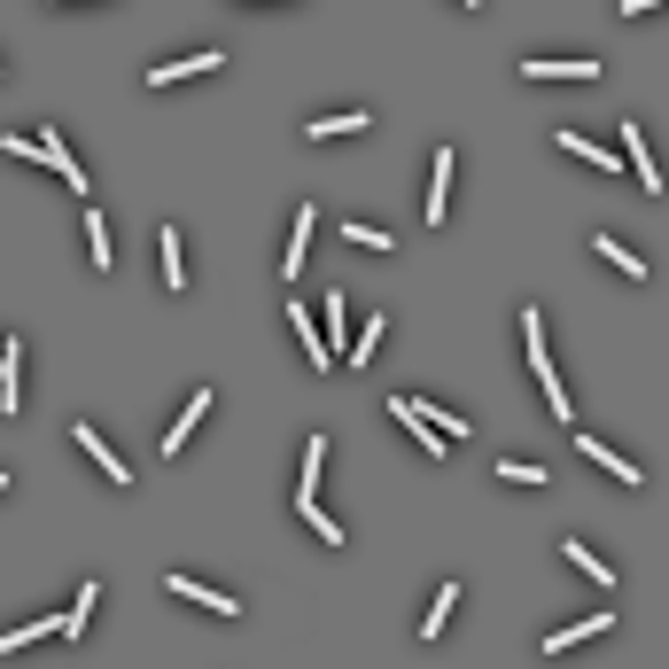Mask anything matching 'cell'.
<instances>
[{
  "label": "cell",
  "mask_w": 669,
  "mask_h": 669,
  "mask_svg": "<svg viewBox=\"0 0 669 669\" xmlns=\"http://www.w3.org/2000/svg\"><path fill=\"white\" fill-rule=\"evenodd\" d=\"M522 78H530V87H592L600 63H592V55H530Z\"/></svg>",
  "instance_id": "2"
},
{
  "label": "cell",
  "mask_w": 669,
  "mask_h": 669,
  "mask_svg": "<svg viewBox=\"0 0 669 669\" xmlns=\"http://www.w3.org/2000/svg\"><path fill=\"white\" fill-rule=\"evenodd\" d=\"M55 9H78V0H55Z\"/></svg>",
  "instance_id": "32"
},
{
  "label": "cell",
  "mask_w": 669,
  "mask_h": 669,
  "mask_svg": "<svg viewBox=\"0 0 669 669\" xmlns=\"http://www.w3.org/2000/svg\"><path fill=\"white\" fill-rule=\"evenodd\" d=\"M319 467H327V436H311V444H304V475H296V498H311V490H319Z\"/></svg>",
  "instance_id": "25"
},
{
  "label": "cell",
  "mask_w": 669,
  "mask_h": 669,
  "mask_svg": "<svg viewBox=\"0 0 669 669\" xmlns=\"http://www.w3.org/2000/svg\"><path fill=\"white\" fill-rule=\"evenodd\" d=\"M623 148H631L623 163L646 180V195H661V163H654V148H646V125H623Z\"/></svg>",
  "instance_id": "9"
},
{
  "label": "cell",
  "mask_w": 669,
  "mask_h": 669,
  "mask_svg": "<svg viewBox=\"0 0 669 669\" xmlns=\"http://www.w3.org/2000/svg\"><path fill=\"white\" fill-rule=\"evenodd\" d=\"M452 218V148H436V172H429V226Z\"/></svg>",
  "instance_id": "13"
},
{
  "label": "cell",
  "mask_w": 669,
  "mask_h": 669,
  "mask_svg": "<svg viewBox=\"0 0 669 669\" xmlns=\"http://www.w3.org/2000/svg\"><path fill=\"white\" fill-rule=\"evenodd\" d=\"M608 631H615V615L600 608V615H583V623H568V631H553V638H545L537 654H568V646H583V638H608Z\"/></svg>",
  "instance_id": "12"
},
{
  "label": "cell",
  "mask_w": 669,
  "mask_h": 669,
  "mask_svg": "<svg viewBox=\"0 0 669 669\" xmlns=\"http://www.w3.org/2000/svg\"><path fill=\"white\" fill-rule=\"evenodd\" d=\"M296 514L311 522V537H319V545H343V522H334V514H319V498H296Z\"/></svg>",
  "instance_id": "24"
},
{
  "label": "cell",
  "mask_w": 669,
  "mask_h": 669,
  "mask_svg": "<svg viewBox=\"0 0 669 669\" xmlns=\"http://www.w3.org/2000/svg\"><path fill=\"white\" fill-rule=\"evenodd\" d=\"M452 608H460V583H436V600H429V615H421V638H436V631L452 623Z\"/></svg>",
  "instance_id": "21"
},
{
  "label": "cell",
  "mask_w": 669,
  "mask_h": 669,
  "mask_svg": "<svg viewBox=\"0 0 669 669\" xmlns=\"http://www.w3.org/2000/svg\"><path fill=\"white\" fill-rule=\"evenodd\" d=\"M87 258H94V273H110V226H102V211H87Z\"/></svg>",
  "instance_id": "26"
},
{
  "label": "cell",
  "mask_w": 669,
  "mask_h": 669,
  "mask_svg": "<svg viewBox=\"0 0 669 669\" xmlns=\"http://www.w3.org/2000/svg\"><path fill=\"white\" fill-rule=\"evenodd\" d=\"M553 148H568V156H583V163H600V172H615V148H592V140H583V133H553Z\"/></svg>",
  "instance_id": "20"
},
{
  "label": "cell",
  "mask_w": 669,
  "mask_h": 669,
  "mask_svg": "<svg viewBox=\"0 0 669 669\" xmlns=\"http://www.w3.org/2000/svg\"><path fill=\"white\" fill-rule=\"evenodd\" d=\"M70 444H78V452H87V460H94V467H102V475H110L117 490L133 483V460H117V452L102 444V429H94V421H78V429H70Z\"/></svg>",
  "instance_id": "5"
},
{
  "label": "cell",
  "mask_w": 669,
  "mask_h": 669,
  "mask_svg": "<svg viewBox=\"0 0 669 669\" xmlns=\"http://www.w3.org/2000/svg\"><path fill=\"white\" fill-rule=\"evenodd\" d=\"M288 327L304 334V359H311V366L327 374V366H334V343H327V334H311V311H304V304H288Z\"/></svg>",
  "instance_id": "14"
},
{
  "label": "cell",
  "mask_w": 669,
  "mask_h": 669,
  "mask_svg": "<svg viewBox=\"0 0 669 669\" xmlns=\"http://www.w3.org/2000/svg\"><path fill=\"white\" fill-rule=\"evenodd\" d=\"M218 63H226L218 47H203V55H180V63H156V70H148V87H180V78H203V70H218Z\"/></svg>",
  "instance_id": "7"
},
{
  "label": "cell",
  "mask_w": 669,
  "mask_h": 669,
  "mask_svg": "<svg viewBox=\"0 0 669 669\" xmlns=\"http://www.w3.org/2000/svg\"><path fill=\"white\" fill-rule=\"evenodd\" d=\"M592 249H600V258H608V265H615L623 281H646V258H638V249H623L615 234H592Z\"/></svg>",
  "instance_id": "15"
},
{
  "label": "cell",
  "mask_w": 669,
  "mask_h": 669,
  "mask_svg": "<svg viewBox=\"0 0 669 669\" xmlns=\"http://www.w3.org/2000/svg\"><path fill=\"white\" fill-rule=\"evenodd\" d=\"M576 452H583V460H600L615 483H646V467H638V460H623V452H615V444H600V436H576Z\"/></svg>",
  "instance_id": "11"
},
{
  "label": "cell",
  "mask_w": 669,
  "mask_h": 669,
  "mask_svg": "<svg viewBox=\"0 0 669 669\" xmlns=\"http://www.w3.org/2000/svg\"><path fill=\"white\" fill-rule=\"evenodd\" d=\"M311 226H319V203H296V218H288V249H281V273H304V241H311Z\"/></svg>",
  "instance_id": "10"
},
{
  "label": "cell",
  "mask_w": 669,
  "mask_h": 669,
  "mask_svg": "<svg viewBox=\"0 0 669 669\" xmlns=\"http://www.w3.org/2000/svg\"><path fill=\"white\" fill-rule=\"evenodd\" d=\"M460 9H483V0H460Z\"/></svg>",
  "instance_id": "31"
},
{
  "label": "cell",
  "mask_w": 669,
  "mask_h": 669,
  "mask_svg": "<svg viewBox=\"0 0 669 669\" xmlns=\"http://www.w3.org/2000/svg\"><path fill=\"white\" fill-rule=\"evenodd\" d=\"M39 638H63V623H55V615H39V623H16V631H0V654H24V646H39Z\"/></svg>",
  "instance_id": "16"
},
{
  "label": "cell",
  "mask_w": 669,
  "mask_h": 669,
  "mask_svg": "<svg viewBox=\"0 0 669 669\" xmlns=\"http://www.w3.org/2000/svg\"><path fill=\"white\" fill-rule=\"evenodd\" d=\"M234 9H265V0H234Z\"/></svg>",
  "instance_id": "29"
},
{
  "label": "cell",
  "mask_w": 669,
  "mask_h": 669,
  "mask_svg": "<svg viewBox=\"0 0 669 669\" xmlns=\"http://www.w3.org/2000/svg\"><path fill=\"white\" fill-rule=\"evenodd\" d=\"M366 125H374L366 110H343V117H311L304 133H311V140H334V133H366Z\"/></svg>",
  "instance_id": "22"
},
{
  "label": "cell",
  "mask_w": 669,
  "mask_h": 669,
  "mask_svg": "<svg viewBox=\"0 0 669 669\" xmlns=\"http://www.w3.org/2000/svg\"><path fill=\"white\" fill-rule=\"evenodd\" d=\"M498 483H545V467H537V460H522V452H514V460H498Z\"/></svg>",
  "instance_id": "27"
},
{
  "label": "cell",
  "mask_w": 669,
  "mask_h": 669,
  "mask_svg": "<svg viewBox=\"0 0 669 669\" xmlns=\"http://www.w3.org/2000/svg\"><path fill=\"white\" fill-rule=\"evenodd\" d=\"M343 241H351V249H374V258H389V249H397V241H389L382 226H366V218H343Z\"/></svg>",
  "instance_id": "23"
},
{
  "label": "cell",
  "mask_w": 669,
  "mask_h": 669,
  "mask_svg": "<svg viewBox=\"0 0 669 669\" xmlns=\"http://www.w3.org/2000/svg\"><path fill=\"white\" fill-rule=\"evenodd\" d=\"M0 412H24V334H9V343H0Z\"/></svg>",
  "instance_id": "4"
},
{
  "label": "cell",
  "mask_w": 669,
  "mask_h": 669,
  "mask_svg": "<svg viewBox=\"0 0 669 669\" xmlns=\"http://www.w3.org/2000/svg\"><path fill=\"white\" fill-rule=\"evenodd\" d=\"M94 600H102V583H78V600H70V615H63V638H87V623H94Z\"/></svg>",
  "instance_id": "19"
},
{
  "label": "cell",
  "mask_w": 669,
  "mask_h": 669,
  "mask_svg": "<svg viewBox=\"0 0 669 669\" xmlns=\"http://www.w3.org/2000/svg\"><path fill=\"white\" fill-rule=\"evenodd\" d=\"M32 163H47L55 180H70L78 195H87V163H78V156L63 148V133H55V125H47V133H32Z\"/></svg>",
  "instance_id": "3"
},
{
  "label": "cell",
  "mask_w": 669,
  "mask_h": 669,
  "mask_svg": "<svg viewBox=\"0 0 669 669\" xmlns=\"http://www.w3.org/2000/svg\"><path fill=\"white\" fill-rule=\"evenodd\" d=\"M560 560H568V568H583V583H615V568H608L600 553H583V537H568V545H560Z\"/></svg>",
  "instance_id": "18"
},
{
  "label": "cell",
  "mask_w": 669,
  "mask_h": 669,
  "mask_svg": "<svg viewBox=\"0 0 669 669\" xmlns=\"http://www.w3.org/2000/svg\"><path fill=\"white\" fill-rule=\"evenodd\" d=\"M156 258H163V288H188V258H180V234L172 226L156 234Z\"/></svg>",
  "instance_id": "17"
},
{
  "label": "cell",
  "mask_w": 669,
  "mask_h": 669,
  "mask_svg": "<svg viewBox=\"0 0 669 669\" xmlns=\"http://www.w3.org/2000/svg\"><path fill=\"white\" fill-rule=\"evenodd\" d=\"M646 9H669V0H623V16H646Z\"/></svg>",
  "instance_id": "28"
},
{
  "label": "cell",
  "mask_w": 669,
  "mask_h": 669,
  "mask_svg": "<svg viewBox=\"0 0 669 669\" xmlns=\"http://www.w3.org/2000/svg\"><path fill=\"white\" fill-rule=\"evenodd\" d=\"M203 412H211V389H195V397L180 405V421H172V429H163V452H172V460H180V452H188V436L203 429Z\"/></svg>",
  "instance_id": "8"
},
{
  "label": "cell",
  "mask_w": 669,
  "mask_h": 669,
  "mask_svg": "<svg viewBox=\"0 0 669 669\" xmlns=\"http://www.w3.org/2000/svg\"><path fill=\"white\" fill-rule=\"evenodd\" d=\"M0 490H9V467H0Z\"/></svg>",
  "instance_id": "30"
},
{
  "label": "cell",
  "mask_w": 669,
  "mask_h": 669,
  "mask_svg": "<svg viewBox=\"0 0 669 669\" xmlns=\"http://www.w3.org/2000/svg\"><path fill=\"white\" fill-rule=\"evenodd\" d=\"M522 359H530V374H537L545 405L568 421V397H560V374H553V351H545V319H537V304H522Z\"/></svg>",
  "instance_id": "1"
},
{
  "label": "cell",
  "mask_w": 669,
  "mask_h": 669,
  "mask_svg": "<svg viewBox=\"0 0 669 669\" xmlns=\"http://www.w3.org/2000/svg\"><path fill=\"white\" fill-rule=\"evenodd\" d=\"M163 592H180V600H195V608H211V615H241V600H234V592H211L203 576H163Z\"/></svg>",
  "instance_id": "6"
}]
</instances>
